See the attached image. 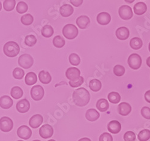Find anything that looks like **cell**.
I'll return each instance as SVG.
<instances>
[{"instance_id": "6", "label": "cell", "mask_w": 150, "mask_h": 141, "mask_svg": "<svg viewBox=\"0 0 150 141\" xmlns=\"http://www.w3.org/2000/svg\"><path fill=\"white\" fill-rule=\"evenodd\" d=\"M45 94V91L43 88L39 85H35L32 87L31 89V96L32 98L35 101L41 100Z\"/></svg>"}, {"instance_id": "7", "label": "cell", "mask_w": 150, "mask_h": 141, "mask_svg": "<svg viewBox=\"0 0 150 141\" xmlns=\"http://www.w3.org/2000/svg\"><path fill=\"white\" fill-rule=\"evenodd\" d=\"M13 127V122L8 117H3L0 119V130L4 132L11 131Z\"/></svg>"}, {"instance_id": "11", "label": "cell", "mask_w": 150, "mask_h": 141, "mask_svg": "<svg viewBox=\"0 0 150 141\" xmlns=\"http://www.w3.org/2000/svg\"><path fill=\"white\" fill-rule=\"evenodd\" d=\"M80 75L81 72L76 67H70L66 72V78L71 81L78 79L80 77Z\"/></svg>"}, {"instance_id": "44", "label": "cell", "mask_w": 150, "mask_h": 141, "mask_svg": "<svg viewBox=\"0 0 150 141\" xmlns=\"http://www.w3.org/2000/svg\"><path fill=\"white\" fill-rule=\"evenodd\" d=\"M70 3L75 7H79L83 3V0H70Z\"/></svg>"}, {"instance_id": "9", "label": "cell", "mask_w": 150, "mask_h": 141, "mask_svg": "<svg viewBox=\"0 0 150 141\" xmlns=\"http://www.w3.org/2000/svg\"><path fill=\"white\" fill-rule=\"evenodd\" d=\"M54 134L53 127L49 124L42 125L39 129V135L43 139L51 137Z\"/></svg>"}, {"instance_id": "31", "label": "cell", "mask_w": 150, "mask_h": 141, "mask_svg": "<svg viewBox=\"0 0 150 141\" xmlns=\"http://www.w3.org/2000/svg\"><path fill=\"white\" fill-rule=\"evenodd\" d=\"M65 40L60 35L55 36L53 39V44L57 48H61L65 45Z\"/></svg>"}, {"instance_id": "48", "label": "cell", "mask_w": 150, "mask_h": 141, "mask_svg": "<svg viewBox=\"0 0 150 141\" xmlns=\"http://www.w3.org/2000/svg\"><path fill=\"white\" fill-rule=\"evenodd\" d=\"M124 1L127 3H132L134 1V0H124Z\"/></svg>"}, {"instance_id": "47", "label": "cell", "mask_w": 150, "mask_h": 141, "mask_svg": "<svg viewBox=\"0 0 150 141\" xmlns=\"http://www.w3.org/2000/svg\"><path fill=\"white\" fill-rule=\"evenodd\" d=\"M146 62L147 66H148L149 67H150V57H148V58L146 59Z\"/></svg>"}, {"instance_id": "22", "label": "cell", "mask_w": 150, "mask_h": 141, "mask_svg": "<svg viewBox=\"0 0 150 141\" xmlns=\"http://www.w3.org/2000/svg\"><path fill=\"white\" fill-rule=\"evenodd\" d=\"M134 13L137 15H142L147 10L146 5L143 2L136 3L133 7Z\"/></svg>"}, {"instance_id": "45", "label": "cell", "mask_w": 150, "mask_h": 141, "mask_svg": "<svg viewBox=\"0 0 150 141\" xmlns=\"http://www.w3.org/2000/svg\"><path fill=\"white\" fill-rule=\"evenodd\" d=\"M145 100L148 102V103H150V90L147 91L145 93Z\"/></svg>"}, {"instance_id": "14", "label": "cell", "mask_w": 150, "mask_h": 141, "mask_svg": "<svg viewBox=\"0 0 150 141\" xmlns=\"http://www.w3.org/2000/svg\"><path fill=\"white\" fill-rule=\"evenodd\" d=\"M108 130L112 134H117L121 130V125L117 120L111 121L108 124Z\"/></svg>"}, {"instance_id": "32", "label": "cell", "mask_w": 150, "mask_h": 141, "mask_svg": "<svg viewBox=\"0 0 150 141\" xmlns=\"http://www.w3.org/2000/svg\"><path fill=\"white\" fill-rule=\"evenodd\" d=\"M139 141H147L150 139V130L148 129L142 130L137 136Z\"/></svg>"}, {"instance_id": "13", "label": "cell", "mask_w": 150, "mask_h": 141, "mask_svg": "<svg viewBox=\"0 0 150 141\" xmlns=\"http://www.w3.org/2000/svg\"><path fill=\"white\" fill-rule=\"evenodd\" d=\"M30 108V103L27 99H22L16 104V109L20 113H26Z\"/></svg>"}, {"instance_id": "38", "label": "cell", "mask_w": 150, "mask_h": 141, "mask_svg": "<svg viewBox=\"0 0 150 141\" xmlns=\"http://www.w3.org/2000/svg\"><path fill=\"white\" fill-rule=\"evenodd\" d=\"M25 74V72L23 69L21 68H16L13 71V76L16 79H22Z\"/></svg>"}, {"instance_id": "33", "label": "cell", "mask_w": 150, "mask_h": 141, "mask_svg": "<svg viewBox=\"0 0 150 141\" xmlns=\"http://www.w3.org/2000/svg\"><path fill=\"white\" fill-rule=\"evenodd\" d=\"M16 1L15 0H5L3 6L5 10L7 11H12L15 7Z\"/></svg>"}, {"instance_id": "1", "label": "cell", "mask_w": 150, "mask_h": 141, "mask_svg": "<svg viewBox=\"0 0 150 141\" xmlns=\"http://www.w3.org/2000/svg\"><path fill=\"white\" fill-rule=\"evenodd\" d=\"M90 94L85 88L75 89L73 93V100L74 104L78 106H86L90 100Z\"/></svg>"}, {"instance_id": "50", "label": "cell", "mask_w": 150, "mask_h": 141, "mask_svg": "<svg viewBox=\"0 0 150 141\" xmlns=\"http://www.w3.org/2000/svg\"><path fill=\"white\" fill-rule=\"evenodd\" d=\"M148 48H149V52H150V43H149V46H148Z\"/></svg>"}, {"instance_id": "10", "label": "cell", "mask_w": 150, "mask_h": 141, "mask_svg": "<svg viewBox=\"0 0 150 141\" xmlns=\"http://www.w3.org/2000/svg\"><path fill=\"white\" fill-rule=\"evenodd\" d=\"M17 134L20 138L27 140L31 137L32 135V131L28 126L24 125L19 127L17 131Z\"/></svg>"}, {"instance_id": "18", "label": "cell", "mask_w": 150, "mask_h": 141, "mask_svg": "<svg viewBox=\"0 0 150 141\" xmlns=\"http://www.w3.org/2000/svg\"><path fill=\"white\" fill-rule=\"evenodd\" d=\"M13 105V101L9 96H3L0 98V107L4 109L10 108Z\"/></svg>"}, {"instance_id": "21", "label": "cell", "mask_w": 150, "mask_h": 141, "mask_svg": "<svg viewBox=\"0 0 150 141\" xmlns=\"http://www.w3.org/2000/svg\"><path fill=\"white\" fill-rule=\"evenodd\" d=\"M74 9L71 5L64 4L59 9L60 14L62 16L67 18L71 16L73 13Z\"/></svg>"}, {"instance_id": "49", "label": "cell", "mask_w": 150, "mask_h": 141, "mask_svg": "<svg viewBox=\"0 0 150 141\" xmlns=\"http://www.w3.org/2000/svg\"><path fill=\"white\" fill-rule=\"evenodd\" d=\"M1 9H2V5H1V2H0V11H1Z\"/></svg>"}, {"instance_id": "46", "label": "cell", "mask_w": 150, "mask_h": 141, "mask_svg": "<svg viewBox=\"0 0 150 141\" xmlns=\"http://www.w3.org/2000/svg\"><path fill=\"white\" fill-rule=\"evenodd\" d=\"M78 141H91V140L90 139H89L88 137H83V138L79 139Z\"/></svg>"}, {"instance_id": "24", "label": "cell", "mask_w": 150, "mask_h": 141, "mask_svg": "<svg viewBox=\"0 0 150 141\" xmlns=\"http://www.w3.org/2000/svg\"><path fill=\"white\" fill-rule=\"evenodd\" d=\"M96 108L100 112H106L109 108V104L106 99L101 98L97 101Z\"/></svg>"}, {"instance_id": "3", "label": "cell", "mask_w": 150, "mask_h": 141, "mask_svg": "<svg viewBox=\"0 0 150 141\" xmlns=\"http://www.w3.org/2000/svg\"><path fill=\"white\" fill-rule=\"evenodd\" d=\"M62 34L69 40H73L78 35V29L73 24H67L62 29Z\"/></svg>"}, {"instance_id": "27", "label": "cell", "mask_w": 150, "mask_h": 141, "mask_svg": "<svg viewBox=\"0 0 150 141\" xmlns=\"http://www.w3.org/2000/svg\"><path fill=\"white\" fill-rule=\"evenodd\" d=\"M10 94L11 96L15 99H19L23 96V91L19 86H14L11 89Z\"/></svg>"}, {"instance_id": "12", "label": "cell", "mask_w": 150, "mask_h": 141, "mask_svg": "<svg viewBox=\"0 0 150 141\" xmlns=\"http://www.w3.org/2000/svg\"><path fill=\"white\" fill-rule=\"evenodd\" d=\"M43 122V118L40 114H36L30 119L29 125L33 129H37L40 127Z\"/></svg>"}, {"instance_id": "5", "label": "cell", "mask_w": 150, "mask_h": 141, "mask_svg": "<svg viewBox=\"0 0 150 141\" xmlns=\"http://www.w3.org/2000/svg\"><path fill=\"white\" fill-rule=\"evenodd\" d=\"M128 64L130 67L133 70L139 69L142 64V58L137 54L130 55L128 58Z\"/></svg>"}, {"instance_id": "28", "label": "cell", "mask_w": 150, "mask_h": 141, "mask_svg": "<svg viewBox=\"0 0 150 141\" xmlns=\"http://www.w3.org/2000/svg\"><path fill=\"white\" fill-rule=\"evenodd\" d=\"M89 87L91 91L94 92H97L102 88V83L98 79H92L89 84Z\"/></svg>"}, {"instance_id": "51", "label": "cell", "mask_w": 150, "mask_h": 141, "mask_svg": "<svg viewBox=\"0 0 150 141\" xmlns=\"http://www.w3.org/2000/svg\"><path fill=\"white\" fill-rule=\"evenodd\" d=\"M48 141H55V140H54V139H51V140H49Z\"/></svg>"}, {"instance_id": "34", "label": "cell", "mask_w": 150, "mask_h": 141, "mask_svg": "<svg viewBox=\"0 0 150 141\" xmlns=\"http://www.w3.org/2000/svg\"><path fill=\"white\" fill-rule=\"evenodd\" d=\"M69 61L71 65L77 66L81 62V58L78 55L73 53L69 56Z\"/></svg>"}, {"instance_id": "39", "label": "cell", "mask_w": 150, "mask_h": 141, "mask_svg": "<svg viewBox=\"0 0 150 141\" xmlns=\"http://www.w3.org/2000/svg\"><path fill=\"white\" fill-rule=\"evenodd\" d=\"M114 73L117 76H122L125 73V68L122 66L116 65L114 67Z\"/></svg>"}, {"instance_id": "26", "label": "cell", "mask_w": 150, "mask_h": 141, "mask_svg": "<svg viewBox=\"0 0 150 141\" xmlns=\"http://www.w3.org/2000/svg\"><path fill=\"white\" fill-rule=\"evenodd\" d=\"M143 45L142 40L139 37H134L132 38L130 42V47L134 50H138L142 47Z\"/></svg>"}, {"instance_id": "37", "label": "cell", "mask_w": 150, "mask_h": 141, "mask_svg": "<svg viewBox=\"0 0 150 141\" xmlns=\"http://www.w3.org/2000/svg\"><path fill=\"white\" fill-rule=\"evenodd\" d=\"M28 9V5L23 1L19 2L16 6V10L20 14H23L27 11Z\"/></svg>"}, {"instance_id": "25", "label": "cell", "mask_w": 150, "mask_h": 141, "mask_svg": "<svg viewBox=\"0 0 150 141\" xmlns=\"http://www.w3.org/2000/svg\"><path fill=\"white\" fill-rule=\"evenodd\" d=\"M37 81V76L34 72H29L25 78V82L27 85L31 86L34 85Z\"/></svg>"}, {"instance_id": "15", "label": "cell", "mask_w": 150, "mask_h": 141, "mask_svg": "<svg viewBox=\"0 0 150 141\" xmlns=\"http://www.w3.org/2000/svg\"><path fill=\"white\" fill-rule=\"evenodd\" d=\"M115 34L119 40H125L129 38L130 35V31L127 28L125 27H121L117 30Z\"/></svg>"}, {"instance_id": "30", "label": "cell", "mask_w": 150, "mask_h": 141, "mask_svg": "<svg viewBox=\"0 0 150 141\" xmlns=\"http://www.w3.org/2000/svg\"><path fill=\"white\" fill-rule=\"evenodd\" d=\"M42 34L46 38L51 37L54 34V29L51 25H45L42 30Z\"/></svg>"}, {"instance_id": "52", "label": "cell", "mask_w": 150, "mask_h": 141, "mask_svg": "<svg viewBox=\"0 0 150 141\" xmlns=\"http://www.w3.org/2000/svg\"><path fill=\"white\" fill-rule=\"evenodd\" d=\"M33 141H40L39 140H33Z\"/></svg>"}, {"instance_id": "53", "label": "cell", "mask_w": 150, "mask_h": 141, "mask_svg": "<svg viewBox=\"0 0 150 141\" xmlns=\"http://www.w3.org/2000/svg\"><path fill=\"white\" fill-rule=\"evenodd\" d=\"M18 141H23V140H18Z\"/></svg>"}, {"instance_id": "43", "label": "cell", "mask_w": 150, "mask_h": 141, "mask_svg": "<svg viewBox=\"0 0 150 141\" xmlns=\"http://www.w3.org/2000/svg\"><path fill=\"white\" fill-rule=\"evenodd\" d=\"M99 141H113V138L109 133H103L100 136Z\"/></svg>"}, {"instance_id": "19", "label": "cell", "mask_w": 150, "mask_h": 141, "mask_svg": "<svg viewBox=\"0 0 150 141\" xmlns=\"http://www.w3.org/2000/svg\"><path fill=\"white\" fill-rule=\"evenodd\" d=\"M90 23V18L86 16H81L76 19V24L81 29H85Z\"/></svg>"}, {"instance_id": "23", "label": "cell", "mask_w": 150, "mask_h": 141, "mask_svg": "<svg viewBox=\"0 0 150 141\" xmlns=\"http://www.w3.org/2000/svg\"><path fill=\"white\" fill-rule=\"evenodd\" d=\"M39 79L40 82L43 84H48L52 81V77L48 72L44 70L41 71L39 74Z\"/></svg>"}, {"instance_id": "4", "label": "cell", "mask_w": 150, "mask_h": 141, "mask_svg": "<svg viewBox=\"0 0 150 141\" xmlns=\"http://www.w3.org/2000/svg\"><path fill=\"white\" fill-rule=\"evenodd\" d=\"M18 64L21 67L28 69L33 66L34 60L30 55L25 54L19 57L18 59Z\"/></svg>"}, {"instance_id": "29", "label": "cell", "mask_w": 150, "mask_h": 141, "mask_svg": "<svg viewBox=\"0 0 150 141\" xmlns=\"http://www.w3.org/2000/svg\"><path fill=\"white\" fill-rule=\"evenodd\" d=\"M109 101L112 103L117 104L121 100V96L119 93L117 92H111L108 94V96Z\"/></svg>"}, {"instance_id": "2", "label": "cell", "mask_w": 150, "mask_h": 141, "mask_svg": "<svg viewBox=\"0 0 150 141\" xmlns=\"http://www.w3.org/2000/svg\"><path fill=\"white\" fill-rule=\"evenodd\" d=\"M3 51L6 56L10 58H13L19 54L20 47L17 43L13 41H10L4 45Z\"/></svg>"}, {"instance_id": "41", "label": "cell", "mask_w": 150, "mask_h": 141, "mask_svg": "<svg viewBox=\"0 0 150 141\" xmlns=\"http://www.w3.org/2000/svg\"><path fill=\"white\" fill-rule=\"evenodd\" d=\"M124 141H135L136 135L132 131L127 132L124 135Z\"/></svg>"}, {"instance_id": "42", "label": "cell", "mask_w": 150, "mask_h": 141, "mask_svg": "<svg viewBox=\"0 0 150 141\" xmlns=\"http://www.w3.org/2000/svg\"><path fill=\"white\" fill-rule=\"evenodd\" d=\"M141 115L145 119L150 120V108L144 106L141 109Z\"/></svg>"}, {"instance_id": "36", "label": "cell", "mask_w": 150, "mask_h": 141, "mask_svg": "<svg viewBox=\"0 0 150 141\" xmlns=\"http://www.w3.org/2000/svg\"><path fill=\"white\" fill-rule=\"evenodd\" d=\"M37 38L34 35H28L25 38V43L28 46L32 47L35 45Z\"/></svg>"}, {"instance_id": "40", "label": "cell", "mask_w": 150, "mask_h": 141, "mask_svg": "<svg viewBox=\"0 0 150 141\" xmlns=\"http://www.w3.org/2000/svg\"><path fill=\"white\" fill-rule=\"evenodd\" d=\"M83 82H84L83 78L82 76H80L78 79L75 80L74 81H70L69 85L73 88H76V87H78V86H80L81 85H82L83 84Z\"/></svg>"}, {"instance_id": "35", "label": "cell", "mask_w": 150, "mask_h": 141, "mask_svg": "<svg viewBox=\"0 0 150 141\" xmlns=\"http://www.w3.org/2000/svg\"><path fill=\"white\" fill-rule=\"evenodd\" d=\"M21 22L25 25H30L33 23L34 18L31 14L24 15L21 17Z\"/></svg>"}, {"instance_id": "8", "label": "cell", "mask_w": 150, "mask_h": 141, "mask_svg": "<svg viewBox=\"0 0 150 141\" xmlns=\"http://www.w3.org/2000/svg\"><path fill=\"white\" fill-rule=\"evenodd\" d=\"M119 15L122 19L129 20L133 17V11L132 8L129 6H122L118 10Z\"/></svg>"}, {"instance_id": "16", "label": "cell", "mask_w": 150, "mask_h": 141, "mask_svg": "<svg viewBox=\"0 0 150 141\" xmlns=\"http://www.w3.org/2000/svg\"><path fill=\"white\" fill-rule=\"evenodd\" d=\"M118 112L122 116H127L132 111V107L130 104L122 102L118 106Z\"/></svg>"}, {"instance_id": "20", "label": "cell", "mask_w": 150, "mask_h": 141, "mask_svg": "<svg viewBox=\"0 0 150 141\" xmlns=\"http://www.w3.org/2000/svg\"><path fill=\"white\" fill-rule=\"evenodd\" d=\"M85 117L89 121H95L100 117V113L94 109H89L86 112Z\"/></svg>"}, {"instance_id": "17", "label": "cell", "mask_w": 150, "mask_h": 141, "mask_svg": "<svg viewBox=\"0 0 150 141\" xmlns=\"http://www.w3.org/2000/svg\"><path fill=\"white\" fill-rule=\"evenodd\" d=\"M111 21L110 15L106 12H102L97 16V22L102 25H108Z\"/></svg>"}]
</instances>
